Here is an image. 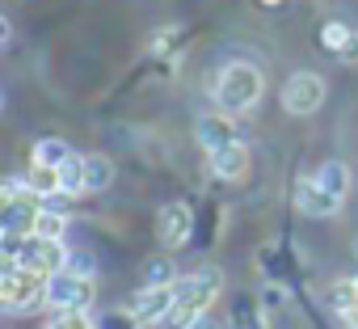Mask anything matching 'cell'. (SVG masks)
I'll use <instances>...</instances> for the list:
<instances>
[{"label":"cell","instance_id":"6da1fadb","mask_svg":"<svg viewBox=\"0 0 358 329\" xmlns=\"http://www.w3.org/2000/svg\"><path fill=\"white\" fill-rule=\"evenodd\" d=\"M220 291H224V270L220 266H199L194 274H186V279H177L173 283V295H177V304H173V312H169V329H190L203 312H211V304L220 300Z\"/></svg>","mask_w":358,"mask_h":329},{"label":"cell","instance_id":"7a4b0ae2","mask_svg":"<svg viewBox=\"0 0 358 329\" xmlns=\"http://www.w3.org/2000/svg\"><path fill=\"white\" fill-rule=\"evenodd\" d=\"M262 93H266V76H262V68L249 64V59H232V64H224L220 76H215V106H220V114H228V118L249 114V110L262 102Z\"/></svg>","mask_w":358,"mask_h":329},{"label":"cell","instance_id":"3957f363","mask_svg":"<svg viewBox=\"0 0 358 329\" xmlns=\"http://www.w3.org/2000/svg\"><path fill=\"white\" fill-rule=\"evenodd\" d=\"M0 304L9 312H34L38 304H47V279L22 262H5V270H0Z\"/></svg>","mask_w":358,"mask_h":329},{"label":"cell","instance_id":"277c9868","mask_svg":"<svg viewBox=\"0 0 358 329\" xmlns=\"http://www.w3.org/2000/svg\"><path fill=\"white\" fill-rule=\"evenodd\" d=\"M93 300H97V287H93V279H85V274L59 270V274L47 279V304H51V312H64V308L89 312Z\"/></svg>","mask_w":358,"mask_h":329},{"label":"cell","instance_id":"5b68a950","mask_svg":"<svg viewBox=\"0 0 358 329\" xmlns=\"http://www.w3.org/2000/svg\"><path fill=\"white\" fill-rule=\"evenodd\" d=\"M324 106V76L320 72H291L282 85V110L295 118H308Z\"/></svg>","mask_w":358,"mask_h":329},{"label":"cell","instance_id":"8992f818","mask_svg":"<svg viewBox=\"0 0 358 329\" xmlns=\"http://www.w3.org/2000/svg\"><path fill=\"white\" fill-rule=\"evenodd\" d=\"M190 232H194V216H190L186 203H164L156 211V241H160V249H182L190 241Z\"/></svg>","mask_w":358,"mask_h":329},{"label":"cell","instance_id":"52a82bcc","mask_svg":"<svg viewBox=\"0 0 358 329\" xmlns=\"http://www.w3.org/2000/svg\"><path fill=\"white\" fill-rule=\"evenodd\" d=\"M22 266H30L34 274L51 279V274L68 270V249H64V241H43V237H30V241H26V249H22Z\"/></svg>","mask_w":358,"mask_h":329},{"label":"cell","instance_id":"ba28073f","mask_svg":"<svg viewBox=\"0 0 358 329\" xmlns=\"http://www.w3.org/2000/svg\"><path fill=\"white\" fill-rule=\"evenodd\" d=\"M173 304H177L173 287H139L135 300H131V316L139 325H160V321H169Z\"/></svg>","mask_w":358,"mask_h":329},{"label":"cell","instance_id":"9c48e42d","mask_svg":"<svg viewBox=\"0 0 358 329\" xmlns=\"http://www.w3.org/2000/svg\"><path fill=\"white\" fill-rule=\"evenodd\" d=\"M38 195L34 190H22L13 199H5V220H0V232H17V237H34V224H38Z\"/></svg>","mask_w":358,"mask_h":329},{"label":"cell","instance_id":"30bf717a","mask_svg":"<svg viewBox=\"0 0 358 329\" xmlns=\"http://www.w3.org/2000/svg\"><path fill=\"white\" fill-rule=\"evenodd\" d=\"M295 207H299L303 216H312V220H329V216L341 211V199H333L316 178H299V182H295Z\"/></svg>","mask_w":358,"mask_h":329},{"label":"cell","instance_id":"8fae6325","mask_svg":"<svg viewBox=\"0 0 358 329\" xmlns=\"http://www.w3.org/2000/svg\"><path fill=\"white\" fill-rule=\"evenodd\" d=\"M194 135H199V144H203L207 156L241 139V131H236V122H232L228 114H203V118L194 122Z\"/></svg>","mask_w":358,"mask_h":329},{"label":"cell","instance_id":"7c38bea8","mask_svg":"<svg viewBox=\"0 0 358 329\" xmlns=\"http://www.w3.org/2000/svg\"><path fill=\"white\" fill-rule=\"evenodd\" d=\"M207 164H211V174H215V178H224V182H241V178L249 174V144H245V139H236V144H228V148L211 152V156H207Z\"/></svg>","mask_w":358,"mask_h":329},{"label":"cell","instance_id":"4fadbf2b","mask_svg":"<svg viewBox=\"0 0 358 329\" xmlns=\"http://www.w3.org/2000/svg\"><path fill=\"white\" fill-rule=\"evenodd\" d=\"M312 178H316L333 199H345V195H350V164H345V160H324Z\"/></svg>","mask_w":358,"mask_h":329},{"label":"cell","instance_id":"5bb4252c","mask_svg":"<svg viewBox=\"0 0 358 329\" xmlns=\"http://www.w3.org/2000/svg\"><path fill=\"white\" fill-rule=\"evenodd\" d=\"M85 186H89L93 195H101V190L114 186V160H110V156H101V152L85 156Z\"/></svg>","mask_w":358,"mask_h":329},{"label":"cell","instance_id":"9a60e30c","mask_svg":"<svg viewBox=\"0 0 358 329\" xmlns=\"http://www.w3.org/2000/svg\"><path fill=\"white\" fill-rule=\"evenodd\" d=\"M182 47H186V30L182 26H160L152 38H148V51L152 55H169V59H177V55H182Z\"/></svg>","mask_w":358,"mask_h":329},{"label":"cell","instance_id":"2e32d148","mask_svg":"<svg viewBox=\"0 0 358 329\" xmlns=\"http://www.w3.org/2000/svg\"><path fill=\"white\" fill-rule=\"evenodd\" d=\"M59 190L64 195H85L89 186H85V156H68L64 164H59Z\"/></svg>","mask_w":358,"mask_h":329},{"label":"cell","instance_id":"e0dca14e","mask_svg":"<svg viewBox=\"0 0 358 329\" xmlns=\"http://www.w3.org/2000/svg\"><path fill=\"white\" fill-rule=\"evenodd\" d=\"M173 283H177V266H173V258H169V253L148 258V266H143V287H173Z\"/></svg>","mask_w":358,"mask_h":329},{"label":"cell","instance_id":"ac0fdd59","mask_svg":"<svg viewBox=\"0 0 358 329\" xmlns=\"http://www.w3.org/2000/svg\"><path fill=\"white\" fill-rule=\"evenodd\" d=\"M329 304H333V312L350 316V312L358 308V274H354V279H337V283L329 287Z\"/></svg>","mask_w":358,"mask_h":329},{"label":"cell","instance_id":"d6986e66","mask_svg":"<svg viewBox=\"0 0 358 329\" xmlns=\"http://www.w3.org/2000/svg\"><path fill=\"white\" fill-rule=\"evenodd\" d=\"M72 156V148H68V139H55V135H47V139H38L34 144V164H51V169H59V164Z\"/></svg>","mask_w":358,"mask_h":329},{"label":"cell","instance_id":"ffe728a7","mask_svg":"<svg viewBox=\"0 0 358 329\" xmlns=\"http://www.w3.org/2000/svg\"><path fill=\"white\" fill-rule=\"evenodd\" d=\"M64 232H68V216L55 211V207H43V211H38V224H34V237H43V241H64Z\"/></svg>","mask_w":358,"mask_h":329},{"label":"cell","instance_id":"44dd1931","mask_svg":"<svg viewBox=\"0 0 358 329\" xmlns=\"http://www.w3.org/2000/svg\"><path fill=\"white\" fill-rule=\"evenodd\" d=\"M30 190L43 199V195H64L59 190V169H51V164H30V174H26Z\"/></svg>","mask_w":358,"mask_h":329},{"label":"cell","instance_id":"7402d4cb","mask_svg":"<svg viewBox=\"0 0 358 329\" xmlns=\"http://www.w3.org/2000/svg\"><path fill=\"white\" fill-rule=\"evenodd\" d=\"M47 329H97V325H93L89 312H80V308H64V312H51Z\"/></svg>","mask_w":358,"mask_h":329},{"label":"cell","instance_id":"603a6c76","mask_svg":"<svg viewBox=\"0 0 358 329\" xmlns=\"http://www.w3.org/2000/svg\"><path fill=\"white\" fill-rule=\"evenodd\" d=\"M345 38H350V30H345L341 22H324V26H320V47H324L329 55H337V51L345 47Z\"/></svg>","mask_w":358,"mask_h":329},{"label":"cell","instance_id":"cb8c5ba5","mask_svg":"<svg viewBox=\"0 0 358 329\" xmlns=\"http://www.w3.org/2000/svg\"><path fill=\"white\" fill-rule=\"evenodd\" d=\"M232 329H266L262 316H257V308H253V300H241V304H236V312H232Z\"/></svg>","mask_w":358,"mask_h":329},{"label":"cell","instance_id":"d4e9b609","mask_svg":"<svg viewBox=\"0 0 358 329\" xmlns=\"http://www.w3.org/2000/svg\"><path fill=\"white\" fill-rule=\"evenodd\" d=\"M135 325H139V321H135L131 308H127V312H110V316H101L97 329H135Z\"/></svg>","mask_w":358,"mask_h":329},{"label":"cell","instance_id":"484cf974","mask_svg":"<svg viewBox=\"0 0 358 329\" xmlns=\"http://www.w3.org/2000/svg\"><path fill=\"white\" fill-rule=\"evenodd\" d=\"M68 270H72V274L93 279V258H89V253H68Z\"/></svg>","mask_w":358,"mask_h":329},{"label":"cell","instance_id":"4316f807","mask_svg":"<svg viewBox=\"0 0 358 329\" xmlns=\"http://www.w3.org/2000/svg\"><path fill=\"white\" fill-rule=\"evenodd\" d=\"M337 59H341V64H358V30H350V38H345V47L337 51Z\"/></svg>","mask_w":358,"mask_h":329},{"label":"cell","instance_id":"83f0119b","mask_svg":"<svg viewBox=\"0 0 358 329\" xmlns=\"http://www.w3.org/2000/svg\"><path fill=\"white\" fill-rule=\"evenodd\" d=\"M282 300H287V291H282V287H278V283H274V287H266V291H262V304H266V308H270V304H282Z\"/></svg>","mask_w":358,"mask_h":329},{"label":"cell","instance_id":"f1b7e54d","mask_svg":"<svg viewBox=\"0 0 358 329\" xmlns=\"http://www.w3.org/2000/svg\"><path fill=\"white\" fill-rule=\"evenodd\" d=\"M190 329H220V321H215V316H211V312H203V316H199V321H194V325H190Z\"/></svg>","mask_w":358,"mask_h":329},{"label":"cell","instance_id":"f546056e","mask_svg":"<svg viewBox=\"0 0 358 329\" xmlns=\"http://www.w3.org/2000/svg\"><path fill=\"white\" fill-rule=\"evenodd\" d=\"M345 321H350V329H358V308H354V312H350Z\"/></svg>","mask_w":358,"mask_h":329},{"label":"cell","instance_id":"4dcf8cb0","mask_svg":"<svg viewBox=\"0 0 358 329\" xmlns=\"http://www.w3.org/2000/svg\"><path fill=\"white\" fill-rule=\"evenodd\" d=\"M257 5H266V9H274V5H282V0H257Z\"/></svg>","mask_w":358,"mask_h":329},{"label":"cell","instance_id":"1f68e13d","mask_svg":"<svg viewBox=\"0 0 358 329\" xmlns=\"http://www.w3.org/2000/svg\"><path fill=\"white\" fill-rule=\"evenodd\" d=\"M354 249H358V245H354Z\"/></svg>","mask_w":358,"mask_h":329}]
</instances>
